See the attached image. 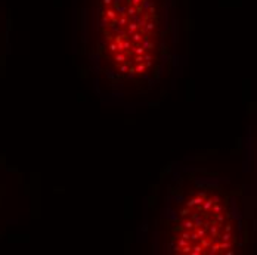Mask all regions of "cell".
Wrapping results in <instances>:
<instances>
[{"label":"cell","instance_id":"1","mask_svg":"<svg viewBox=\"0 0 257 255\" xmlns=\"http://www.w3.org/2000/svg\"><path fill=\"white\" fill-rule=\"evenodd\" d=\"M161 0H101L102 56L111 71L127 78L153 71L161 45Z\"/></svg>","mask_w":257,"mask_h":255},{"label":"cell","instance_id":"2","mask_svg":"<svg viewBox=\"0 0 257 255\" xmlns=\"http://www.w3.org/2000/svg\"><path fill=\"white\" fill-rule=\"evenodd\" d=\"M242 226L231 196L219 186L194 184L178 204L170 243L175 254H235Z\"/></svg>","mask_w":257,"mask_h":255}]
</instances>
